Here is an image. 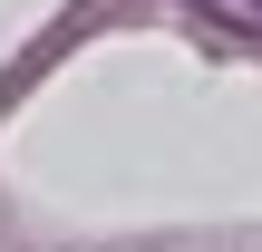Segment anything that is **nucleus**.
Returning a JSON list of instances; mask_svg holds the SVG:
<instances>
[{
	"label": "nucleus",
	"mask_w": 262,
	"mask_h": 252,
	"mask_svg": "<svg viewBox=\"0 0 262 252\" xmlns=\"http://www.w3.org/2000/svg\"><path fill=\"white\" fill-rule=\"evenodd\" d=\"M185 10H194V19H214L224 39H253V49H262V0H185Z\"/></svg>",
	"instance_id": "obj_1"
}]
</instances>
